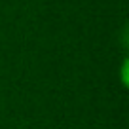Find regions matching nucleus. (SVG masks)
Masks as SVG:
<instances>
[]
</instances>
